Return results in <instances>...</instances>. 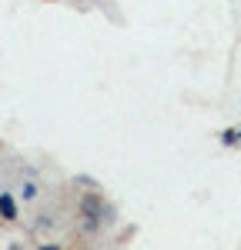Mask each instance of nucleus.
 <instances>
[{
	"label": "nucleus",
	"mask_w": 241,
	"mask_h": 250,
	"mask_svg": "<svg viewBox=\"0 0 241 250\" xmlns=\"http://www.w3.org/2000/svg\"><path fill=\"white\" fill-rule=\"evenodd\" d=\"M74 187H84V190H97V184L87 177V173H80V177H74Z\"/></svg>",
	"instance_id": "423d86ee"
},
{
	"label": "nucleus",
	"mask_w": 241,
	"mask_h": 250,
	"mask_svg": "<svg viewBox=\"0 0 241 250\" xmlns=\"http://www.w3.org/2000/svg\"><path fill=\"white\" fill-rule=\"evenodd\" d=\"M37 250H64V247H60V244H50V240H47V244H40Z\"/></svg>",
	"instance_id": "0eeeda50"
},
{
	"label": "nucleus",
	"mask_w": 241,
	"mask_h": 250,
	"mask_svg": "<svg viewBox=\"0 0 241 250\" xmlns=\"http://www.w3.org/2000/svg\"><path fill=\"white\" fill-rule=\"evenodd\" d=\"M7 250H24V244H20V240H14V244H10Z\"/></svg>",
	"instance_id": "6e6552de"
},
{
	"label": "nucleus",
	"mask_w": 241,
	"mask_h": 250,
	"mask_svg": "<svg viewBox=\"0 0 241 250\" xmlns=\"http://www.w3.org/2000/svg\"><path fill=\"white\" fill-rule=\"evenodd\" d=\"M17 217H20V197L10 190H0V220L17 224Z\"/></svg>",
	"instance_id": "f03ea898"
},
{
	"label": "nucleus",
	"mask_w": 241,
	"mask_h": 250,
	"mask_svg": "<svg viewBox=\"0 0 241 250\" xmlns=\"http://www.w3.org/2000/svg\"><path fill=\"white\" fill-rule=\"evenodd\" d=\"M54 227H57V220H54V217H47V213H40L37 224H34V230H37V233H47V230H54Z\"/></svg>",
	"instance_id": "39448f33"
},
{
	"label": "nucleus",
	"mask_w": 241,
	"mask_h": 250,
	"mask_svg": "<svg viewBox=\"0 0 241 250\" xmlns=\"http://www.w3.org/2000/svg\"><path fill=\"white\" fill-rule=\"evenodd\" d=\"M221 144H224V147H241V127H228V130L221 134Z\"/></svg>",
	"instance_id": "20e7f679"
},
{
	"label": "nucleus",
	"mask_w": 241,
	"mask_h": 250,
	"mask_svg": "<svg viewBox=\"0 0 241 250\" xmlns=\"http://www.w3.org/2000/svg\"><path fill=\"white\" fill-rule=\"evenodd\" d=\"M17 197H20V204H34V200L40 197V184H37V177H24V180H20Z\"/></svg>",
	"instance_id": "7ed1b4c3"
},
{
	"label": "nucleus",
	"mask_w": 241,
	"mask_h": 250,
	"mask_svg": "<svg viewBox=\"0 0 241 250\" xmlns=\"http://www.w3.org/2000/svg\"><path fill=\"white\" fill-rule=\"evenodd\" d=\"M104 220H114V207L104 200L100 190H84L77 197V227L84 237H97L104 230Z\"/></svg>",
	"instance_id": "f257e3e1"
}]
</instances>
